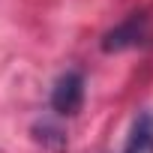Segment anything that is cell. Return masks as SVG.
I'll return each instance as SVG.
<instances>
[{
    "label": "cell",
    "mask_w": 153,
    "mask_h": 153,
    "mask_svg": "<svg viewBox=\"0 0 153 153\" xmlns=\"http://www.w3.org/2000/svg\"><path fill=\"white\" fill-rule=\"evenodd\" d=\"M123 153H153V108L141 111L126 135Z\"/></svg>",
    "instance_id": "obj_3"
},
{
    "label": "cell",
    "mask_w": 153,
    "mask_h": 153,
    "mask_svg": "<svg viewBox=\"0 0 153 153\" xmlns=\"http://www.w3.org/2000/svg\"><path fill=\"white\" fill-rule=\"evenodd\" d=\"M81 102H84V75L75 72V69H69V72H63L60 78L54 81L51 108H54L57 114L69 117V114H75V111L81 108Z\"/></svg>",
    "instance_id": "obj_1"
},
{
    "label": "cell",
    "mask_w": 153,
    "mask_h": 153,
    "mask_svg": "<svg viewBox=\"0 0 153 153\" xmlns=\"http://www.w3.org/2000/svg\"><path fill=\"white\" fill-rule=\"evenodd\" d=\"M150 36V30H147V15H129L126 21H120L114 30H108L105 33V39H102V51H123V48H135V45H141L144 39Z\"/></svg>",
    "instance_id": "obj_2"
}]
</instances>
